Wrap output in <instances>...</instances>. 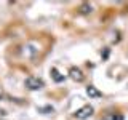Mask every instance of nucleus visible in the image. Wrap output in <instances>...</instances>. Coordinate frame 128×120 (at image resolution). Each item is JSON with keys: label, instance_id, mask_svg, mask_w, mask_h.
Here are the masks:
<instances>
[{"label": "nucleus", "instance_id": "7", "mask_svg": "<svg viewBox=\"0 0 128 120\" xmlns=\"http://www.w3.org/2000/svg\"><path fill=\"white\" fill-rule=\"evenodd\" d=\"M101 120H123V115H122V114H115V112H112V114H106Z\"/></svg>", "mask_w": 128, "mask_h": 120}, {"label": "nucleus", "instance_id": "6", "mask_svg": "<svg viewBox=\"0 0 128 120\" xmlns=\"http://www.w3.org/2000/svg\"><path fill=\"white\" fill-rule=\"evenodd\" d=\"M78 11L82 14H88V13L93 11V5H91V3H82V5L78 6Z\"/></svg>", "mask_w": 128, "mask_h": 120}, {"label": "nucleus", "instance_id": "8", "mask_svg": "<svg viewBox=\"0 0 128 120\" xmlns=\"http://www.w3.org/2000/svg\"><path fill=\"white\" fill-rule=\"evenodd\" d=\"M3 98V88H2V85H0V99Z\"/></svg>", "mask_w": 128, "mask_h": 120}, {"label": "nucleus", "instance_id": "5", "mask_svg": "<svg viewBox=\"0 0 128 120\" xmlns=\"http://www.w3.org/2000/svg\"><path fill=\"white\" fill-rule=\"evenodd\" d=\"M50 74H51V77H53V80H54L56 83H61V82H64V75L59 74L56 67H53V69L50 70Z\"/></svg>", "mask_w": 128, "mask_h": 120}, {"label": "nucleus", "instance_id": "2", "mask_svg": "<svg viewBox=\"0 0 128 120\" xmlns=\"http://www.w3.org/2000/svg\"><path fill=\"white\" fill-rule=\"evenodd\" d=\"M93 114H94L93 106L86 104V106L80 107V109H78L77 112H75V114H74V118H77V120H86V118H90Z\"/></svg>", "mask_w": 128, "mask_h": 120}, {"label": "nucleus", "instance_id": "1", "mask_svg": "<svg viewBox=\"0 0 128 120\" xmlns=\"http://www.w3.org/2000/svg\"><path fill=\"white\" fill-rule=\"evenodd\" d=\"M24 86H26L27 90H30V91H37V90H42V88L45 86V82H43V78H40V77L30 75V77H27L24 80Z\"/></svg>", "mask_w": 128, "mask_h": 120}, {"label": "nucleus", "instance_id": "3", "mask_svg": "<svg viewBox=\"0 0 128 120\" xmlns=\"http://www.w3.org/2000/svg\"><path fill=\"white\" fill-rule=\"evenodd\" d=\"M69 77L74 80V82H83V80H85V74H83V70L82 69H78V67H70L69 69Z\"/></svg>", "mask_w": 128, "mask_h": 120}, {"label": "nucleus", "instance_id": "4", "mask_svg": "<svg viewBox=\"0 0 128 120\" xmlns=\"http://www.w3.org/2000/svg\"><path fill=\"white\" fill-rule=\"evenodd\" d=\"M86 94L90 96V98H93V99H98V98H102V93L98 90L96 86L93 85H90V86H86Z\"/></svg>", "mask_w": 128, "mask_h": 120}]
</instances>
